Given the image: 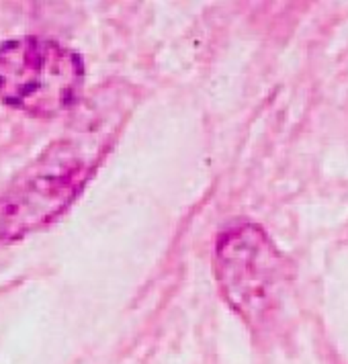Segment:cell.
I'll return each instance as SVG.
<instances>
[{
  "label": "cell",
  "mask_w": 348,
  "mask_h": 364,
  "mask_svg": "<svg viewBox=\"0 0 348 364\" xmlns=\"http://www.w3.org/2000/svg\"><path fill=\"white\" fill-rule=\"evenodd\" d=\"M83 58L48 37H17L0 46V100L33 117L72 109L83 92Z\"/></svg>",
  "instance_id": "3957f363"
},
{
  "label": "cell",
  "mask_w": 348,
  "mask_h": 364,
  "mask_svg": "<svg viewBox=\"0 0 348 364\" xmlns=\"http://www.w3.org/2000/svg\"><path fill=\"white\" fill-rule=\"evenodd\" d=\"M133 107L123 92L111 111L74 137L53 141L0 193V246L17 242L62 215L115 141Z\"/></svg>",
  "instance_id": "6da1fadb"
},
{
  "label": "cell",
  "mask_w": 348,
  "mask_h": 364,
  "mask_svg": "<svg viewBox=\"0 0 348 364\" xmlns=\"http://www.w3.org/2000/svg\"><path fill=\"white\" fill-rule=\"evenodd\" d=\"M213 274L221 297L254 333L268 331L295 291V264L270 235L242 221L217 235Z\"/></svg>",
  "instance_id": "7a4b0ae2"
}]
</instances>
